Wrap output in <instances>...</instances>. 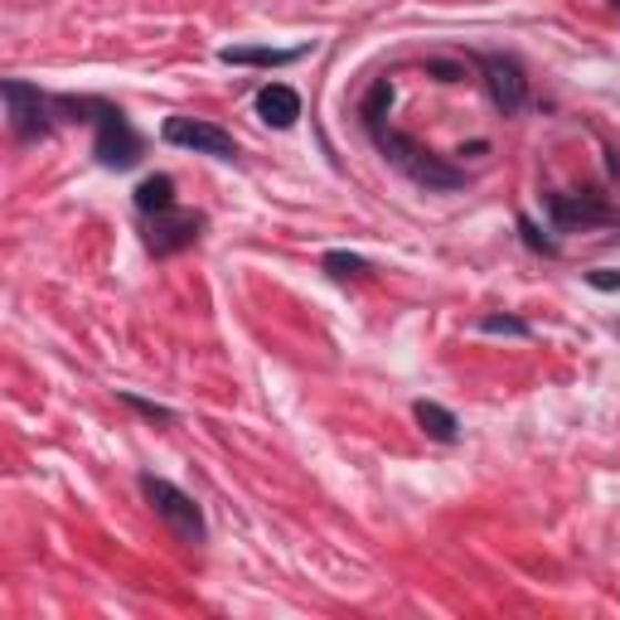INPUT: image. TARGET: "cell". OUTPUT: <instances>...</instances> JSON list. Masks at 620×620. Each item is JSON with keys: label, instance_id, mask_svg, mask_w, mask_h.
I'll list each match as a JSON object with an SVG mask.
<instances>
[{"label": "cell", "instance_id": "6", "mask_svg": "<svg viewBox=\"0 0 620 620\" xmlns=\"http://www.w3.org/2000/svg\"><path fill=\"white\" fill-rule=\"evenodd\" d=\"M475 63H480L485 88H490L495 108L505 112V116H519V112H524V102H529V78H524L519 63L505 59V54H480Z\"/></svg>", "mask_w": 620, "mask_h": 620}, {"label": "cell", "instance_id": "20", "mask_svg": "<svg viewBox=\"0 0 620 620\" xmlns=\"http://www.w3.org/2000/svg\"><path fill=\"white\" fill-rule=\"evenodd\" d=\"M611 6H616V10H620V0H611Z\"/></svg>", "mask_w": 620, "mask_h": 620}, {"label": "cell", "instance_id": "14", "mask_svg": "<svg viewBox=\"0 0 620 620\" xmlns=\"http://www.w3.org/2000/svg\"><path fill=\"white\" fill-rule=\"evenodd\" d=\"M325 272L339 276V282H349V276H368V262L354 257V253H325Z\"/></svg>", "mask_w": 620, "mask_h": 620}, {"label": "cell", "instance_id": "11", "mask_svg": "<svg viewBox=\"0 0 620 620\" xmlns=\"http://www.w3.org/2000/svg\"><path fill=\"white\" fill-rule=\"evenodd\" d=\"M136 209L141 214H165V209H175V180L170 175H146L136 184Z\"/></svg>", "mask_w": 620, "mask_h": 620}, {"label": "cell", "instance_id": "2", "mask_svg": "<svg viewBox=\"0 0 620 620\" xmlns=\"http://www.w3.org/2000/svg\"><path fill=\"white\" fill-rule=\"evenodd\" d=\"M141 495L151 499V509L170 524V533H175L180 543H194V548H200L204 538H209L200 505H194V499L184 495V490H175L170 480H161V475H141Z\"/></svg>", "mask_w": 620, "mask_h": 620}, {"label": "cell", "instance_id": "19", "mask_svg": "<svg viewBox=\"0 0 620 620\" xmlns=\"http://www.w3.org/2000/svg\"><path fill=\"white\" fill-rule=\"evenodd\" d=\"M427 69H431V73H441V83H456V78H460L456 63H427Z\"/></svg>", "mask_w": 620, "mask_h": 620}, {"label": "cell", "instance_id": "4", "mask_svg": "<svg viewBox=\"0 0 620 620\" xmlns=\"http://www.w3.org/2000/svg\"><path fill=\"white\" fill-rule=\"evenodd\" d=\"M6 108H10V131L20 141H34V136H49L54 126V98H44L39 88L20 83V78H6Z\"/></svg>", "mask_w": 620, "mask_h": 620}, {"label": "cell", "instance_id": "12", "mask_svg": "<svg viewBox=\"0 0 620 620\" xmlns=\"http://www.w3.org/2000/svg\"><path fill=\"white\" fill-rule=\"evenodd\" d=\"M413 417H417V427L427 431L431 441H456V417L446 413L441 403H417V407H413Z\"/></svg>", "mask_w": 620, "mask_h": 620}, {"label": "cell", "instance_id": "16", "mask_svg": "<svg viewBox=\"0 0 620 620\" xmlns=\"http://www.w3.org/2000/svg\"><path fill=\"white\" fill-rule=\"evenodd\" d=\"M519 233H524V243H529L533 253H543V257H558V243H552V237H543V233H538V223H533L529 214L519 218Z\"/></svg>", "mask_w": 620, "mask_h": 620}, {"label": "cell", "instance_id": "17", "mask_svg": "<svg viewBox=\"0 0 620 620\" xmlns=\"http://www.w3.org/2000/svg\"><path fill=\"white\" fill-rule=\"evenodd\" d=\"M126 398V407H136V413H146L151 421H170L175 413H170V407H161V403H146V398H136V393H122Z\"/></svg>", "mask_w": 620, "mask_h": 620}, {"label": "cell", "instance_id": "9", "mask_svg": "<svg viewBox=\"0 0 620 620\" xmlns=\"http://www.w3.org/2000/svg\"><path fill=\"white\" fill-rule=\"evenodd\" d=\"M306 54H311L306 44H301V49H253V44L218 49V59L233 63V69H286V63H296V59H306Z\"/></svg>", "mask_w": 620, "mask_h": 620}, {"label": "cell", "instance_id": "8", "mask_svg": "<svg viewBox=\"0 0 620 620\" xmlns=\"http://www.w3.org/2000/svg\"><path fill=\"white\" fill-rule=\"evenodd\" d=\"M204 218L200 214H180V209H165V214H151V228H146V247L155 257H170L180 247H190L200 237Z\"/></svg>", "mask_w": 620, "mask_h": 620}, {"label": "cell", "instance_id": "18", "mask_svg": "<svg viewBox=\"0 0 620 620\" xmlns=\"http://www.w3.org/2000/svg\"><path fill=\"white\" fill-rule=\"evenodd\" d=\"M587 282L597 286V292H620V272L616 267H601V272H587Z\"/></svg>", "mask_w": 620, "mask_h": 620}, {"label": "cell", "instance_id": "10", "mask_svg": "<svg viewBox=\"0 0 620 620\" xmlns=\"http://www.w3.org/2000/svg\"><path fill=\"white\" fill-rule=\"evenodd\" d=\"M257 116L267 126L276 131H286V126H296V116H301V98H296V88H286V83H267L257 92Z\"/></svg>", "mask_w": 620, "mask_h": 620}, {"label": "cell", "instance_id": "3", "mask_svg": "<svg viewBox=\"0 0 620 620\" xmlns=\"http://www.w3.org/2000/svg\"><path fill=\"white\" fill-rule=\"evenodd\" d=\"M92 131H98L92 151H98L102 165L131 170L141 161V136H136V126L126 122L122 108H112V102H92Z\"/></svg>", "mask_w": 620, "mask_h": 620}, {"label": "cell", "instance_id": "1", "mask_svg": "<svg viewBox=\"0 0 620 620\" xmlns=\"http://www.w3.org/2000/svg\"><path fill=\"white\" fill-rule=\"evenodd\" d=\"M368 136H374V146L384 151V161L393 170H403V175L413 184H421V190H460V184H466V175H460L456 165H446L441 155H431L427 146H417L413 136H403V131L374 122V126H368Z\"/></svg>", "mask_w": 620, "mask_h": 620}, {"label": "cell", "instance_id": "7", "mask_svg": "<svg viewBox=\"0 0 620 620\" xmlns=\"http://www.w3.org/2000/svg\"><path fill=\"white\" fill-rule=\"evenodd\" d=\"M543 209L558 228H591V223H616V209L601 194H548Z\"/></svg>", "mask_w": 620, "mask_h": 620}, {"label": "cell", "instance_id": "15", "mask_svg": "<svg viewBox=\"0 0 620 620\" xmlns=\"http://www.w3.org/2000/svg\"><path fill=\"white\" fill-rule=\"evenodd\" d=\"M480 329H485V335H514V339H529V325H524L519 315H485Z\"/></svg>", "mask_w": 620, "mask_h": 620}, {"label": "cell", "instance_id": "13", "mask_svg": "<svg viewBox=\"0 0 620 620\" xmlns=\"http://www.w3.org/2000/svg\"><path fill=\"white\" fill-rule=\"evenodd\" d=\"M393 108V83L384 78V83H374V92L364 98V126H374V122H384V112Z\"/></svg>", "mask_w": 620, "mask_h": 620}, {"label": "cell", "instance_id": "5", "mask_svg": "<svg viewBox=\"0 0 620 620\" xmlns=\"http://www.w3.org/2000/svg\"><path fill=\"white\" fill-rule=\"evenodd\" d=\"M161 136L170 141V146H184V151L214 155V161H237V141H233L223 126L200 122V116H165Z\"/></svg>", "mask_w": 620, "mask_h": 620}]
</instances>
